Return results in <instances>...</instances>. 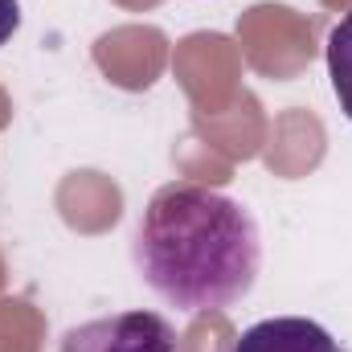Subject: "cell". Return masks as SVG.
Returning <instances> with one entry per match:
<instances>
[{"label": "cell", "instance_id": "cell-1", "mask_svg": "<svg viewBox=\"0 0 352 352\" xmlns=\"http://www.w3.org/2000/svg\"><path fill=\"white\" fill-rule=\"evenodd\" d=\"M135 266L164 303L217 311L238 303L258 278V226L242 201L176 180L152 192L135 226Z\"/></svg>", "mask_w": 352, "mask_h": 352}, {"label": "cell", "instance_id": "cell-2", "mask_svg": "<svg viewBox=\"0 0 352 352\" xmlns=\"http://www.w3.org/2000/svg\"><path fill=\"white\" fill-rule=\"evenodd\" d=\"M62 352H176V332L156 311H119L70 328Z\"/></svg>", "mask_w": 352, "mask_h": 352}, {"label": "cell", "instance_id": "cell-3", "mask_svg": "<svg viewBox=\"0 0 352 352\" xmlns=\"http://www.w3.org/2000/svg\"><path fill=\"white\" fill-rule=\"evenodd\" d=\"M234 352H340L328 328L303 316H274L238 336Z\"/></svg>", "mask_w": 352, "mask_h": 352}, {"label": "cell", "instance_id": "cell-4", "mask_svg": "<svg viewBox=\"0 0 352 352\" xmlns=\"http://www.w3.org/2000/svg\"><path fill=\"white\" fill-rule=\"evenodd\" d=\"M328 74H332V90L340 98V111L352 119V8L336 21V29L328 37Z\"/></svg>", "mask_w": 352, "mask_h": 352}, {"label": "cell", "instance_id": "cell-5", "mask_svg": "<svg viewBox=\"0 0 352 352\" xmlns=\"http://www.w3.org/2000/svg\"><path fill=\"white\" fill-rule=\"evenodd\" d=\"M16 25H21V4L16 0H0V45L16 33Z\"/></svg>", "mask_w": 352, "mask_h": 352}]
</instances>
